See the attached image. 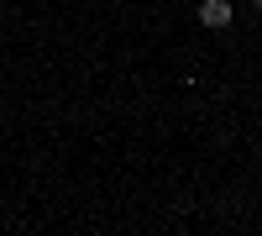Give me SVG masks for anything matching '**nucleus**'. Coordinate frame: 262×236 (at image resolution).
Segmentation results:
<instances>
[{"mask_svg": "<svg viewBox=\"0 0 262 236\" xmlns=\"http://www.w3.org/2000/svg\"><path fill=\"white\" fill-rule=\"evenodd\" d=\"M252 11H262V0H252Z\"/></svg>", "mask_w": 262, "mask_h": 236, "instance_id": "obj_2", "label": "nucleus"}, {"mask_svg": "<svg viewBox=\"0 0 262 236\" xmlns=\"http://www.w3.org/2000/svg\"><path fill=\"white\" fill-rule=\"evenodd\" d=\"M200 21H205L210 32L231 27V0H200Z\"/></svg>", "mask_w": 262, "mask_h": 236, "instance_id": "obj_1", "label": "nucleus"}]
</instances>
